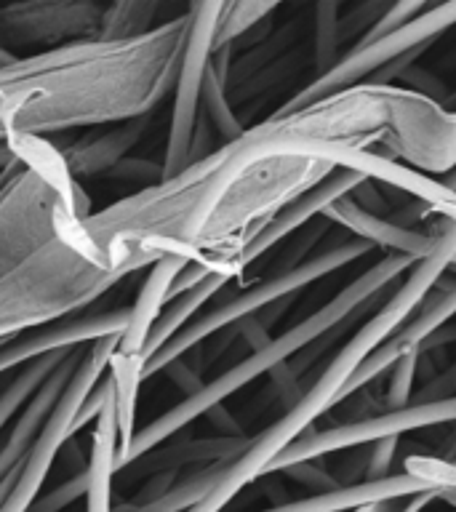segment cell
Returning a JSON list of instances; mask_svg holds the SVG:
<instances>
[{
    "label": "cell",
    "instance_id": "obj_1",
    "mask_svg": "<svg viewBox=\"0 0 456 512\" xmlns=\"http://www.w3.org/2000/svg\"><path fill=\"white\" fill-rule=\"evenodd\" d=\"M187 14L136 40H80L0 70V144L147 118L174 88Z\"/></svg>",
    "mask_w": 456,
    "mask_h": 512
},
{
    "label": "cell",
    "instance_id": "obj_2",
    "mask_svg": "<svg viewBox=\"0 0 456 512\" xmlns=\"http://www.w3.org/2000/svg\"><path fill=\"white\" fill-rule=\"evenodd\" d=\"M454 256L456 222L446 219V230H443L440 246L427 259L416 262L406 272V280L384 299L382 307L371 318L363 320V326L339 347L334 358L320 366V371L312 376L310 384H304L302 398L296 400L278 422H272L256 438H248L246 451L227 464V470H224L222 480L216 483L214 491L198 507H192L190 512H222L243 488L256 483L262 475H267L275 459L291 443L304 438L315 427L320 416H326L331 408L339 406L347 398V387H350L352 376L358 374V368L419 310L424 296L430 294L435 283L451 270Z\"/></svg>",
    "mask_w": 456,
    "mask_h": 512
},
{
    "label": "cell",
    "instance_id": "obj_3",
    "mask_svg": "<svg viewBox=\"0 0 456 512\" xmlns=\"http://www.w3.org/2000/svg\"><path fill=\"white\" fill-rule=\"evenodd\" d=\"M414 264L416 259H411V256H382L379 262H374L368 270L360 272L358 278H352L347 286L339 288V291H336L323 307H318V310L312 312V315L299 320L296 326H291L280 336H272L262 350L251 352L248 358L238 360L235 366L216 376L214 382H206L195 395L184 398L179 406H174L171 411L158 416L155 422H150L147 427L134 432L131 443L115 456V475H118L123 467H128V464H136L139 459L152 454L160 443H166L168 438H174L176 432L184 430V427L190 422H195V419H200L208 408L219 406V403H224L230 395L243 390L246 384H251L254 379H259V376L264 374L270 376L275 368L283 366L286 360H291L302 350H307L310 344L320 342L323 336L334 334L336 328L344 326V320L350 318V315H355V312L366 310L368 304H371V299H376V296L382 294L384 288H390L392 280L403 278Z\"/></svg>",
    "mask_w": 456,
    "mask_h": 512
},
{
    "label": "cell",
    "instance_id": "obj_4",
    "mask_svg": "<svg viewBox=\"0 0 456 512\" xmlns=\"http://www.w3.org/2000/svg\"><path fill=\"white\" fill-rule=\"evenodd\" d=\"M454 24L456 3H440V6L427 3L422 14H416L398 30L376 40H358L355 46L347 48L331 70L315 75L294 99L283 104V110H299L304 104L318 102L352 86H363V83L395 86V80L416 67V59L424 51H430L432 43L443 38Z\"/></svg>",
    "mask_w": 456,
    "mask_h": 512
},
{
    "label": "cell",
    "instance_id": "obj_5",
    "mask_svg": "<svg viewBox=\"0 0 456 512\" xmlns=\"http://www.w3.org/2000/svg\"><path fill=\"white\" fill-rule=\"evenodd\" d=\"M374 248L368 246L366 240L350 238L342 240V243H334L326 251H320L315 256H307L299 267L288 272H278V275H270L264 278L259 286H251L240 294L230 296L227 302H222L219 307H214L206 315L190 320L187 326L179 331V334L160 347L155 355H152L147 363L142 366V382L150 379L152 374H158L166 366H171L174 360L184 358L192 347H198L200 342H206L208 336H216L227 331L230 326L240 323V320L251 318L256 312L267 310L272 304L283 302V299H291L294 294H299L302 288L312 286L315 280L326 278V275H334L347 264L358 262L363 256H368Z\"/></svg>",
    "mask_w": 456,
    "mask_h": 512
},
{
    "label": "cell",
    "instance_id": "obj_6",
    "mask_svg": "<svg viewBox=\"0 0 456 512\" xmlns=\"http://www.w3.org/2000/svg\"><path fill=\"white\" fill-rule=\"evenodd\" d=\"M456 422V395L443 400H411L406 406L390 408L382 414L358 419V422H342L331 424L326 430H312L304 438L283 451L270 467V472H280L288 464L307 462V459H326L328 454L336 451H352V448L368 446L379 438H403L406 432L427 430V427H438V424H454ZM267 472V475H270Z\"/></svg>",
    "mask_w": 456,
    "mask_h": 512
},
{
    "label": "cell",
    "instance_id": "obj_7",
    "mask_svg": "<svg viewBox=\"0 0 456 512\" xmlns=\"http://www.w3.org/2000/svg\"><path fill=\"white\" fill-rule=\"evenodd\" d=\"M224 3H198L190 6V30L184 40V54L176 75V102L171 112L166 158H163V179H171L187 168L190 142L200 115V88L206 75L208 59L214 54V35Z\"/></svg>",
    "mask_w": 456,
    "mask_h": 512
},
{
    "label": "cell",
    "instance_id": "obj_8",
    "mask_svg": "<svg viewBox=\"0 0 456 512\" xmlns=\"http://www.w3.org/2000/svg\"><path fill=\"white\" fill-rule=\"evenodd\" d=\"M104 8L99 3H11L0 6V48L43 46L54 51L59 43L96 40ZM16 56V54H14Z\"/></svg>",
    "mask_w": 456,
    "mask_h": 512
},
{
    "label": "cell",
    "instance_id": "obj_9",
    "mask_svg": "<svg viewBox=\"0 0 456 512\" xmlns=\"http://www.w3.org/2000/svg\"><path fill=\"white\" fill-rule=\"evenodd\" d=\"M128 320H131V307H115L104 312H83V315L59 320L46 328L27 331L0 347V374L16 366H30L32 360L46 358L54 352L78 350L86 342L123 336Z\"/></svg>",
    "mask_w": 456,
    "mask_h": 512
},
{
    "label": "cell",
    "instance_id": "obj_10",
    "mask_svg": "<svg viewBox=\"0 0 456 512\" xmlns=\"http://www.w3.org/2000/svg\"><path fill=\"white\" fill-rule=\"evenodd\" d=\"M448 275V272H446ZM446 275L435 283L430 294L424 296L419 304V312H414L371 358L358 368V374L352 376L350 387H347V398L355 392L366 390L368 384L379 379L384 371H390L403 355L408 352H419L427 339L438 334L440 328L448 326L451 318L456 315V283H446ZM344 398V400H347Z\"/></svg>",
    "mask_w": 456,
    "mask_h": 512
},
{
    "label": "cell",
    "instance_id": "obj_11",
    "mask_svg": "<svg viewBox=\"0 0 456 512\" xmlns=\"http://www.w3.org/2000/svg\"><path fill=\"white\" fill-rule=\"evenodd\" d=\"M323 219L328 224H339L342 230L350 232L352 238L366 240L371 248H387L390 254L411 256L416 262L427 259L440 246V238H443V230H446L443 216H438L432 224L408 230V227L390 222L387 216L371 214L366 208H360L350 195L331 203L323 211Z\"/></svg>",
    "mask_w": 456,
    "mask_h": 512
},
{
    "label": "cell",
    "instance_id": "obj_12",
    "mask_svg": "<svg viewBox=\"0 0 456 512\" xmlns=\"http://www.w3.org/2000/svg\"><path fill=\"white\" fill-rule=\"evenodd\" d=\"M363 182H366V176L355 174V171H344V168H336L326 182H320L318 187H312L310 192H304L302 198L294 200L291 206L283 208V211H280V214L275 216V219H272V222L267 224V227H264V230L259 232V235H256L246 248H243V254H240L238 262H235L238 275L246 270V267H251L259 256H264L267 251L280 246L283 240H288L291 235L304 230L310 222L320 219L323 211H326L331 203L352 195V192L358 190Z\"/></svg>",
    "mask_w": 456,
    "mask_h": 512
},
{
    "label": "cell",
    "instance_id": "obj_13",
    "mask_svg": "<svg viewBox=\"0 0 456 512\" xmlns=\"http://www.w3.org/2000/svg\"><path fill=\"white\" fill-rule=\"evenodd\" d=\"M147 120H150V115L147 118L123 120V123L112 128H88L86 134L78 136L64 150H56L64 168H67V174L72 179L110 174L120 160H126V152L134 150V144L142 139Z\"/></svg>",
    "mask_w": 456,
    "mask_h": 512
},
{
    "label": "cell",
    "instance_id": "obj_14",
    "mask_svg": "<svg viewBox=\"0 0 456 512\" xmlns=\"http://www.w3.org/2000/svg\"><path fill=\"white\" fill-rule=\"evenodd\" d=\"M424 491H435L427 486L424 480L408 475V472H398L390 478L382 480H360L352 486H336L323 494L304 496L296 502L275 504L267 510L259 512H352L371 502H387V499H408V496H419Z\"/></svg>",
    "mask_w": 456,
    "mask_h": 512
},
{
    "label": "cell",
    "instance_id": "obj_15",
    "mask_svg": "<svg viewBox=\"0 0 456 512\" xmlns=\"http://www.w3.org/2000/svg\"><path fill=\"white\" fill-rule=\"evenodd\" d=\"M190 264V259L184 256H163L152 264L150 278L144 280L142 291L136 296V302L131 304V320L128 328L123 331L118 342V355L126 358H139L144 350V342L150 336L155 320L168 304V291L174 286L176 275Z\"/></svg>",
    "mask_w": 456,
    "mask_h": 512
},
{
    "label": "cell",
    "instance_id": "obj_16",
    "mask_svg": "<svg viewBox=\"0 0 456 512\" xmlns=\"http://www.w3.org/2000/svg\"><path fill=\"white\" fill-rule=\"evenodd\" d=\"M230 280H232L230 272L214 270L206 280H200L198 286L190 288L187 294L176 296L174 302L166 304L163 312L158 315V320H155V326H152L150 336H147V342H144V350L142 355H139L142 366L160 350V347H163V344L171 342V339H174V336L179 334V331H182L192 318H195V312H198L203 304H208L216 294H219V291H222V288H227Z\"/></svg>",
    "mask_w": 456,
    "mask_h": 512
},
{
    "label": "cell",
    "instance_id": "obj_17",
    "mask_svg": "<svg viewBox=\"0 0 456 512\" xmlns=\"http://www.w3.org/2000/svg\"><path fill=\"white\" fill-rule=\"evenodd\" d=\"M158 14V3H115V6H107L96 40L120 43V40L144 38L163 24L158 22Z\"/></svg>",
    "mask_w": 456,
    "mask_h": 512
},
{
    "label": "cell",
    "instance_id": "obj_18",
    "mask_svg": "<svg viewBox=\"0 0 456 512\" xmlns=\"http://www.w3.org/2000/svg\"><path fill=\"white\" fill-rule=\"evenodd\" d=\"M70 352L72 350L54 352V355H46V358L32 360L30 366H24L22 374L16 376L14 382L0 392V430H3V427H6V424L11 422L19 411H22V406L30 403L32 395L40 390V384L46 382L48 376L62 366V360L67 358Z\"/></svg>",
    "mask_w": 456,
    "mask_h": 512
},
{
    "label": "cell",
    "instance_id": "obj_19",
    "mask_svg": "<svg viewBox=\"0 0 456 512\" xmlns=\"http://www.w3.org/2000/svg\"><path fill=\"white\" fill-rule=\"evenodd\" d=\"M312 19H315V70L323 75L342 59V6L318 3L312 8Z\"/></svg>",
    "mask_w": 456,
    "mask_h": 512
},
{
    "label": "cell",
    "instance_id": "obj_20",
    "mask_svg": "<svg viewBox=\"0 0 456 512\" xmlns=\"http://www.w3.org/2000/svg\"><path fill=\"white\" fill-rule=\"evenodd\" d=\"M275 11H278L275 3H224L222 14H219V24H216L214 51L238 43L251 27H256L264 19H270Z\"/></svg>",
    "mask_w": 456,
    "mask_h": 512
},
{
    "label": "cell",
    "instance_id": "obj_21",
    "mask_svg": "<svg viewBox=\"0 0 456 512\" xmlns=\"http://www.w3.org/2000/svg\"><path fill=\"white\" fill-rule=\"evenodd\" d=\"M416 376H419V352H408L390 368V382H387V392L382 398L384 411L411 403Z\"/></svg>",
    "mask_w": 456,
    "mask_h": 512
},
{
    "label": "cell",
    "instance_id": "obj_22",
    "mask_svg": "<svg viewBox=\"0 0 456 512\" xmlns=\"http://www.w3.org/2000/svg\"><path fill=\"white\" fill-rule=\"evenodd\" d=\"M88 483H91V475H88L86 467L75 478L64 480L62 486H56L54 491L43 494V499H35L27 512H62L64 507H70L72 502H78V499L88 494Z\"/></svg>",
    "mask_w": 456,
    "mask_h": 512
},
{
    "label": "cell",
    "instance_id": "obj_23",
    "mask_svg": "<svg viewBox=\"0 0 456 512\" xmlns=\"http://www.w3.org/2000/svg\"><path fill=\"white\" fill-rule=\"evenodd\" d=\"M283 475L291 480H296L302 488H310L312 494H323V491H331V488L342 486L336 475L328 470L323 459H307V462H296L283 467Z\"/></svg>",
    "mask_w": 456,
    "mask_h": 512
},
{
    "label": "cell",
    "instance_id": "obj_24",
    "mask_svg": "<svg viewBox=\"0 0 456 512\" xmlns=\"http://www.w3.org/2000/svg\"><path fill=\"white\" fill-rule=\"evenodd\" d=\"M368 464H366V480H382L395 475L392 464L398 459L400 438H379L374 443H368Z\"/></svg>",
    "mask_w": 456,
    "mask_h": 512
},
{
    "label": "cell",
    "instance_id": "obj_25",
    "mask_svg": "<svg viewBox=\"0 0 456 512\" xmlns=\"http://www.w3.org/2000/svg\"><path fill=\"white\" fill-rule=\"evenodd\" d=\"M456 395V358L448 363L443 371L432 376L430 382H424V387L416 392L411 400H443L454 398Z\"/></svg>",
    "mask_w": 456,
    "mask_h": 512
},
{
    "label": "cell",
    "instance_id": "obj_26",
    "mask_svg": "<svg viewBox=\"0 0 456 512\" xmlns=\"http://www.w3.org/2000/svg\"><path fill=\"white\" fill-rule=\"evenodd\" d=\"M176 478H179V470H160L155 472V475H150V480L144 483L139 491H136V496L131 499V507H147V504L158 502L160 496L168 494V488L174 486Z\"/></svg>",
    "mask_w": 456,
    "mask_h": 512
},
{
    "label": "cell",
    "instance_id": "obj_27",
    "mask_svg": "<svg viewBox=\"0 0 456 512\" xmlns=\"http://www.w3.org/2000/svg\"><path fill=\"white\" fill-rule=\"evenodd\" d=\"M163 371H166V374L171 376V379H174V382L179 384V387H182L184 398H190V395H195V392H198L200 387L206 384V382H203V379H200V376H198V371H192V366H184L182 358L174 360V363H171V366L163 368Z\"/></svg>",
    "mask_w": 456,
    "mask_h": 512
},
{
    "label": "cell",
    "instance_id": "obj_28",
    "mask_svg": "<svg viewBox=\"0 0 456 512\" xmlns=\"http://www.w3.org/2000/svg\"><path fill=\"white\" fill-rule=\"evenodd\" d=\"M203 419H208V422L214 424V430L222 432V438H243V430H240L238 419L224 408V403L208 408L206 414H203Z\"/></svg>",
    "mask_w": 456,
    "mask_h": 512
},
{
    "label": "cell",
    "instance_id": "obj_29",
    "mask_svg": "<svg viewBox=\"0 0 456 512\" xmlns=\"http://www.w3.org/2000/svg\"><path fill=\"white\" fill-rule=\"evenodd\" d=\"M432 456H435V459H440V462L456 464V422L451 424V430L446 432V438L440 440L438 454H432Z\"/></svg>",
    "mask_w": 456,
    "mask_h": 512
},
{
    "label": "cell",
    "instance_id": "obj_30",
    "mask_svg": "<svg viewBox=\"0 0 456 512\" xmlns=\"http://www.w3.org/2000/svg\"><path fill=\"white\" fill-rule=\"evenodd\" d=\"M408 502H411V496H408V499H387V502L363 504V507H358V510L352 512H406Z\"/></svg>",
    "mask_w": 456,
    "mask_h": 512
},
{
    "label": "cell",
    "instance_id": "obj_31",
    "mask_svg": "<svg viewBox=\"0 0 456 512\" xmlns=\"http://www.w3.org/2000/svg\"><path fill=\"white\" fill-rule=\"evenodd\" d=\"M438 182L443 184V187H448V190H451V192H456V166L451 168V171H448V174L440 176Z\"/></svg>",
    "mask_w": 456,
    "mask_h": 512
},
{
    "label": "cell",
    "instance_id": "obj_32",
    "mask_svg": "<svg viewBox=\"0 0 456 512\" xmlns=\"http://www.w3.org/2000/svg\"><path fill=\"white\" fill-rule=\"evenodd\" d=\"M16 59H19V56L8 54L6 48H0V70H3V67H8V64H14Z\"/></svg>",
    "mask_w": 456,
    "mask_h": 512
},
{
    "label": "cell",
    "instance_id": "obj_33",
    "mask_svg": "<svg viewBox=\"0 0 456 512\" xmlns=\"http://www.w3.org/2000/svg\"><path fill=\"white\" fill-rule=\"evenodd\" d=\"M451 512H456V507H451Z\"/></svg>",
    "mask_w": 456,
    "mask_h": 512
}]
</instances>
